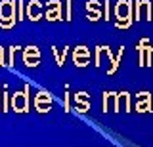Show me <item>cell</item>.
I'll use <instances>...</instances> for the list:
<instances>
[{
    "mask_svg": "<svg viewBox=\"0 0 153 147\" xmlns=\"http://www.w3.org/2000/svg\"><path fill=\"white\" fill-rule=\"evenodd\" d=\"M13 107H16V111L19 113H25L27 107H29V96L25 92H16V96H13Z\"/></svg>",
    "mask_w": 153,
    "mask_h": 147,
    "instance_id": "cell-4",
    "label": "cell"
},
{
    "mask_svg": "<svg viewBox=\"0 0 153 147\" xmlns=\"http://www.w3.org/2000/svg\"><path fill=\"white\" fill-rule=\"evenodd\" d=\"M46 17L50 21L61 19V4L57 2V0H52V2L46 6Z\"/></svg>",
    "mask_w": 153,
    "mask_h": 147,
    "instance_id": "cell-5",
    "label": "cell"
},
{
    "mask_svg": "<svg viewBox=\"0 0 153 147\" xmlns=\"http://www.w3.org/2000/svg\"><path fill=\"white\" fill-rule=\"evenodd\" d=\"M115 17H117V25L119 27H128L130 25V2H128V0H121V2L117 4Z\"/></svg>",
    "mask_w": 153,
    "mask_h": 147,
    "instance_id": "cell-2",
    "label": "cell"
},
{
    "mask_svg": "<svg viewBox=\"0 0 153 147\" xmlns=\"http://www.w3.org/2000/svg\"><path fill=\"white\" fill-rule=\"evenodd\" d=\"M2 63H4V50L0 48V65H2Z\"/></svg>",
    "mask_w": 153,
    "mask_h": 147,
    "instance_id": "cell-8",
    "label": "cell"
},
{
    "mask_svg": "<svg viewBox=\"0 0 153 147\" xmlns=\"http://www.w3.org/2000/svg\"><path fill=\"white\" fill-rule=\"evenodd\" d=\"M16 25V4L12 0H4L0 2V27L10 29Z\"/></svg>",
    "mask_w": 153,
    "mask_h": 147,
    "instance_id": "cell-1",
    "label": "cell"
},
{
    "mask_svg": "<svg viewBox=\"0 0 153 147\" xmlns=\"http://www.w3.org/2000/svg\"><path fill=\"white\" fill-rule=\"evenodd\" d=\"M50 105H52V98L48 96L46 92H38L36 98H35V107H36L40 113H44V111H48V109H50Z\"/></svg>",
    "mask_w": 153,
    "mask_h": 147,
    "instance_id": "cell-3",
    "label": "cell"
},
{
    "mask_svg": "<svg viewBox=\"0 0 153 147\" xmlns=\"http://www.w3.org/2000/svg\"><path fill=\"white\" fill-rule=\"evenodd\" d=\"M27 13H29V17H31L33 21L40 19V13H42V4L38 2V0H31V4H29V8H27Z\"/></svg>",
    "mask_w": 153,
    "mask_h": 147,
    "instance_id": "cell-7",
    "label": "cell"
},
{
    "mask_svg": "<svg viewBox=\"0 0 153 147\" xmlns=\"http://www.w3.org/2000/svg\"><path fill=\"white\" fill-rule=\"evenodd\" d=\"M38 59H40L38 50L35 48V46H29V48L25 50V63L29 65V67H35V65H38Z\"/></svg>",
    "mask_w": 153,
    "mask_h": 147,
    "instance_id": "cell-6",
    "label": "cell"
}]
</instances>
